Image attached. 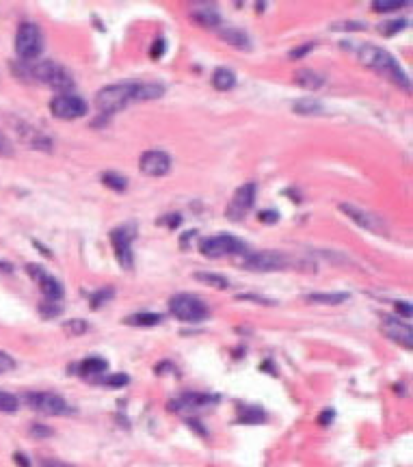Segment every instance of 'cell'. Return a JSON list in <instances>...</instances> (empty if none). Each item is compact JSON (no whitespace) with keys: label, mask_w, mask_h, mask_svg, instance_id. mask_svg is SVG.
<instances>
[{"label":"cell","mask_w":413,"mask_h":467,"mask_svg":"<svg viewBox=\"0 0 413 467\" xmlns=\"http://www.w3.org/2000/svg\"><path fill=\"white\" fill-rule=\"evenodd\" d=\"M11 126H13V130H16V134H18V141L24 143L26 147L37 149V152H52V149H54V141L43 130H39V128H35L31 124L22 122V119H16V122H13Z\"/></svg>","instance_id":"7c38bea8"},{"label":"cell","mask_w":413,"mask_h":467,"mask_svg":"<svg viewBox=\"0 0 413 467\" xmlns=\"http://www.w3.org/2000/svg\"><path fill=\"white\" fill-rule=\"evenodd\" d=\"M135 236H137V228L132 223H126L122 228L111 232L115 258L124 268H132V264H135V253H132V240H135Z\"/></svg>","instance_id":"9c48e42d"},{"label":"cell","mask_w":413,"mask_h":467,"mask_svg":"<svg viewBox=\"0 0 413 467\" xmlns=\"http://www.w3.org/2000/svg\"><path fill=\"white\" fill-rule=\"evenodd\" d=\"M331 31H342V33H357V31H366V22H355V20H344V22H333Z\"/></svg>","instance_id":"f546056e"},{"label":"cell","mask_w":413,"mask_h":467,"mask_svg":"<svg viewBox=\"0 0 413 467\" xmlns=\"http://www.w3.org/2000/svg\"><path fill=\"white\" fill-rule=\"evenodd\" d=\"M13 461H16L20 467H31V461H28V459L22 455V452H16V455H13Z\"/></svg>","instance_id":"bcb514c9"},{"label":"cell","mask_w":413,"mask_h":467,"mask_svg":"<svg viewBox=\"0 0 413 467\" xmlns=\"http://www.w3.org/2000/svg\"><path fill=\"white\" fill-rule=\"evenodd\" d=\"M102 184H107L111 191H117V193H124L128 188V180L122 175V173H115V171H104L102 173Z\"/></svg>","instance_id":"4316f807"},{"label":"cell","mask_w":413,"mask_h":467,"mask_svg":"<svg viewBox=\"0 0 413 467\" xmlns=\"http://www.w3.org/2000/svg\"><path fill=\"white\" fill-rule=\"evenodd\" d=\"M63 329L67 331L69 336H82V334L89 331V323L82 321V318H71V321H67L63 325Z\"/></svg>","instance_id":"4dcf8cb0"},{"label":"cell","mask_w":413,"mask_h":467,"mask_svg":"<svg viewBox=\"0 0 413 467\" xmlns=\"http://www.w3.org/2000/svg\"><path fill=\"white\" fill-rule=\"evenodd\" d=\"M305 298L309 303L318 305H340L344 301H348V292H309Z\"/></svg>","instance_id":"603a6c76"},{"label":"cell","mask_w":413,"mask_h":467,"mask_svg":"<svg viewBox=\"0 0 413 467\" xmlns=\"http://www.w3.org/2000/svg\"><path fill=\"white\" fill-rule=\"evenodd\" d=\"M39 312L43 318H56L58 314H61V307H58L56 303H52V301H43V303L39 305Z\"/></svg>","instance_id":"d590c367"},{"label":"cell","mask_w":413,"mask_h":467,"mask_svg":"<svg viewBox=\"0 0 413 467\" xmlns=\"http://www.w3.org/2000/svg\"><path fill=\"white\" fill-rule=\"evenodd\" d=\"M292 111L299 113V115H322L324 113V107L318 102V100H312V98H301L292 104Z\"/></svg>","instance_id":"d4e9b609"},{"label":"cell","mask_w":413,"mask_h":467,"mask_svg":"<svg viewBox=\"0 0 413 467\" xmlns=\"http://www.w3.org/2000/svg\"><path fill=\"white\" fill-rule=\"evenodd\" d=\"M243 266L249 270H256V273H275V270H286L290 266V258L282 251H256V253H247Z\"/></svg>","instance_id":"ba28073f"},{"label":"cell","mask_w":413,"mask_h":467,"mask_svg":"<svg viewBox=\"0 0 413 467\" xmlns=\"http://www.w3.org/2000/svg\"><path fill=\"white\" fill-rule=\"evenodd\" d=\"M331 420H333V411H331V409H329V411H322L320 417H318L320 424H327V422H331Z\"/></svg>","instance_id":"7dc6e473"},{"label":"cell","mask_w":413,"mask_h":467,"mask_svg":"<svg viewBox=\"0 0 413 467\" xmlns=\"http://www.w3.org/2000/svg\"><path fill=\"white\" fill-rule=\"evenodd\" d=\"M96 381L102 385H109V387H124L130 383V376L128 374H111L107 379H96Z\"/></svg>","instance_id":"d6a6232c"},{"label":"cell","mask_w":413,"mask_h":467,"mask_svg":"<svg viewBox=\"0 0 413 467\" xmlns=\"http://www.w3.org/2000/svg\"><path fill=\"white\" fill-rule=\"evenodd\" d=\"M238 422L243 424H260V422H267V413L260 406H243L241 413H238Z\"/></svg>","instance_id":"484cf974"},{"label":"cell","mask_w":413,"mask_h":467,"mask_svg":"<svg viewBox=\"0 0 413 467\" xmlns=\"http://www.w3.org/2000/svg\"><path fill=\"white\" fill-rule=\"evenodd\" d=\"M403 5L401 3H394V5H372L375 11H381V13H386V11H396V9H401Z\"/></svg>","instance_id":"f6af8a7d"},{"label":"cell","mask_w":413,"mask_h":467,"mask_svg":"<svg viewBox=\"0 0 413 467\" xmlns=\"http://www.w3.org/2000/svg\"><path fill=\"white\" fill-rule=\"evenodd\" d=\"M260 221H264V223H277L279 221V215L273 213V210H267V213H260Z\"/></svg>","instance_id":"ee69618b"},{"label":"cell","mask_w":413,"mask_h":467,"mask_svg":"<svg viewBox=\"0 0 413 467\" xmlns=\"http://www.w3.org/2000/svg\"><path fill=\"white\" fill-rule=\"evenodd\" d=\"M20 409V398L11 391L0 389V413H16Z\"/></svg>","instance_id":"f1b7e54d"},{"label":"cell","mask_w":413,"mask_h":467,"mask_svg":"<svg viewBox=\"0 0 413 467\" xmlns=\"http://www.w3.org/2000/svg\"><path fill=\"white\" fill-rule=\"evenodd\" d=\"M18 368V364H16V359H13L9 353H5V351H0V374H7V372H13Z\"/></svg>","instance_id":"e575fe53"},{"label":"cell","mask_w":413,"mask_h":467,"mask_svg":"<svg viewBox=\"0 0 413 467\" xmlns=\"http://www.w3.org/2000/svg\"><path fill=\"white\" fill-rule=\"evenodd\" d=\"M165 96V87L160 83H141V80H124L102 87L96 94V104L104 115H113L130 107L132 102L158 100Z\"/></svg>","instance_id":"6da1fadb"},{"label":"cell","mask_w":413,"mask_h":467,"mask_svg":"<svg viewBox=\"0 0 413 467\" xmlns=\"http://www.w3.org/2000/svg\"><path fill=\"white\" fill-rule=\"evenodd\" d=\"M256 191H258V186L254 182H247L236 188L234 197L230 199V204L225 208V217L230 221H243L249 213H252V208L256 204Z\"/></svg>","instance_id":"30bf717a"},{"label":"cell","mask_w":413,"mask_h":467,"mask_svg":"<svg viewBox=\"0 0 413 467\" xmlns=\"http://www.w3.org/2000/svg\"><path fill=\"white\" fill-rule=\"evenodd\" d=\"M195 279L205 283V285H212V288H219V290H225L230 281L223 277V275H219V273H205V270H199V273H195Z\"/></svg>","instance_id":"83f0119b"},{"label":"cell","mask_w":413,"mask_h":467,"mask_svg":"<svg viewBox=\"0 0 413 467\" xmlns=\"http://www.w3.org/2000/svg\"><path fill=\"white\" fill-rule=\"evenodd\" d=\"M0 156H5V158L13 156V145H11V141L5 137V132H3V130H0Z\"/></svg>","instance_id":"74e56055"},{"label":"cell","mask_w":413,"mask_h":467,"mask_svg":"<svg viewBox=\"0 0 413 467\" xmlns=\"http://www.w3.org/2000/svg\"><path fill=\"white\" fill-rule=\"evenodd\" d=\"M26 273L31 275V277L39 283V290H41V294H43V296H46V301H52V303H58V301L63 298V294H65L63 283L58 281L54 275H50L48 270H43L39 264H28V266H26Z\"/></svg>","instance_id":"5bb4252c"},{"label":"cell","mask_w":413,"mask_h":467,"mask_svg":"<svg viewBox=\"0 0 413 467\" xmlns=\"http://www.w3.org/2000/svg\"><path fill=\"white\" fill-rule=\"evenodd\" d=\"M52 428L50 426H46V424H33L31 426V435L33 437H37V439H46V437H52Z\"/></svg>","instance_id":"8d00e7d4"},{"label":"cell","mask_w":413,"mask_h":467,"mask_svg":"<svg viewBox=\"0 0 413 467\" xmlns=\"http://www.w3.org/2000/svg\"><path fill=\"white\" fill-rule=\"evenodd\" d=\"M139 167L145 175L162 177L171 171V156L167 152H162V149H147L139 160Z\"/></svg>","instance_id":"9a60e30c"},{"label":"cell","mask_w":413,"mask_h":467,"mask_svg":"<svg viewBox=\"0 0 413 467\" xmlns=\"http://www.w3.org/2000/svg\"><path fill=\"white\" fill-rule=\"evenodd\" d=\"M35 467H76V465L65 463V461H58V459H39L35 463Z\"/></svg>","instance_id":"f35d334b"},{"label":"cell","mask_w":413,"mask_h":467,"mask_svg":"<svg viewBox=\"0 0 413 467\" xmlns=\"http://www.w3.org/2000/svg\"><path fill=\"white\" fill-rule=\"evenodd\" d=\"M87 111H89L87 102L74 94H58L56 98L50 100V113L56 119H67V122H71V119L85 117Z\"/></svg>","instance_id":"8fae6325"},{"label":"cell","mask_w":413,"mask_h":467,"mask_svg":"<svg viewBox=\"0 0 413 467\" xmlns=\"http://www.w3.org/2000/svg\"><path fill=\"white\" fill-rule=\"evenodd\" d=\"M219 37L223 39L225 43H230V46L238 48V50H252V39H249V35L243 31V28L225 26V28H221Z\"/></svg>","instance_id":"ac0fdd59"},{"label":"cell","mask_w":413,"mask_h":467,"mask_svg":"<svg viewBox=\"0 0 413 467\" xmlns=\"http://www.w3.org/2000/svg\"><path fill=\"white\" fill-rule=\"evenodd\" d=\"M212 87L216 91H230L236 87V74L230 67H216L212 74Z\"/></svg>","instance_id":"7402d4cb"},{"label":"cell","mask_w":413,"mask_h":467,"mask_svg":"<svg viewBox=\"0 0 413 467\" xmlns=\"http://www.w3.org/2000/svg\"><path fill=\"white\" fill-rule=\"evenodd\" d=\"M113 294H115V290L113 288H102V290H98V292H93L91 294V307L93 309H98V307H102L104 303H109V301L113 298Z\"/></svg>","instance_id":"1f68e13d"},{"label":"cell","mask_w":413,"mask_h":467,"mask_svg":"<svg viewBox=\"0 0 413 467\" xmlns=\"http://www.w3.org/2000/svg\"><path fill=\"white\" fill-rule=\"evenodd\" d=\"M383 334H386L392 342L398 346L411 351L413 349V329L411 325L403 323L401 318H386L383 321Z\"/></svg>","instance_id":"2e32d148"},{"label":"cell","mask_w":413,"mask_h":467,"mask_svg":"<svg viewBox=\"0 0 413 467\" xmlns=\"http://www.w3.org/2000/svg\"><path fill=\"white\" fill-rule=\"evenodd\" d=\"M169 312L182 323H201L210 316V307L193 294H175L169 301Z\"/></svg>","instance_id":"5b68a950"},{"label":"cell","mask_w":413,"mask_h":467,"mask_svg":"<svg viewBox=\"0 0 413 467\" xmlns=\"http://www.w3.org/2000/svg\"><path fill=\"white\" fill-rule=\"evenodd\" d=\"M160 223H169L167 228H178V225L182 223V217L180 215H169L165 219H160Z\"/></svg>","instance_id":"7bdbcfd3"},{"label":"cell","mask_w":413,"mask_h":467,"mask_svg":"<svg viewBox=\"0 0 413 467\" xmlns=\"http://www.w3.org/2000/svg\"><path fill=\"white\" fill-rule=\"evenodd\" d=\"M294 83L303 89H309V91H318V89L324 87V76L318 74L316 69L305 67V69H299L297 74H294Z\"/></svg>","instance_id":"ffe728a7"},{"label":"cell","mask_w":413,"mask_h":467,"mask_svg":"<svg viewBox=\"0 0 413 467\" xmlns=\"http://www.w3.org/2000/svg\"><path fill=\"white\" fill-rule=\"evenodd\" d=\"M396 312L398 316H403V318H411V303H407V301H398L396 303Z\"/></svg>","instance_id":"60d3db41"},{"label":"cell","mask_w":413,"mask_h":467,"mask_svg":"<svg viewBox=\"0 0 413 467\" xmlns=\"http://www.w3.org/2000/svg\"><path fill=\"white\" fill-rule=\"evenodd\" d=\"M162 318L158 314H154V312H137V314H132V316H128V318L124 321L126 325H130V327H139V329H147V327H154V325H158Z\"/></svg>","instance_id":"cb8c5ba5"},{"label":"cell","mask_w":413,"mask_h":467,"mask_svg":"<svg viewBox=\"0 0 413 467\" xmlns=\"http://www.w3.org/2000/svg\"><path fill=\"white\" fill-rule=\"evenodd\" d=\"M312 50H314V43H303V46L294 48L290 52V58H303V56H307V52H312Z\"/></svg>","instance_id":"ab89813d"},{"label":"cell","mask_w":413,"mask_h":467,"mask_svg":"<svg viewBox=\"0 0 413 467\" xmlns=\"http://www.w3.org/2000/svg\"><path fill=\"white\" fill-rule=\"evenodd\" d=\"M190 16H193L195 22H199V24H203V26H219V24H221L219 11H216L214 7H208V5L193 7V11H190Z\"/></svg>","instance_id":"44dd1931"},{"label":"cell","mask_w":413,"mask_h":467,"mask_svg":"<svg viewBox=\"0 0 413 467\" xmlns=\"http://www.w3.org/2000/svg\"><path fill=\"white\" fill-rule=\"evenodd\" d=\"M109 368V361L107 359H102V357H89V359H85L78 364L76 372L82 376V379H100V374L102 372H107Z\"/></svg>","instance_id":"d6986e66"},{"label":"cell","mask_w":413,"mask_h":467,"mask_svg":"<svg viewBox=\"0 0 413 467\" xmlns=\"http://www.w3.org/2000/svg\"><path fill=\"white\" fill-rule=\"evenodd\" d=\"M31 78H35L41 85H48L52 87L54 91H61V94H69V89L74 87V78L71 74L54 61H41L35 63L31 67Z\"/></svg>","instance_id":"3957f363"},{"label":"cell","mask_w":413,"mask_h":467,"mask_svg":"<svg viewBox=\"0 0 413 467\" xmlns=\"http://www.w3.org/2000/svg\"><path fill=\"white\" fill-rule=\"evenodd\" d=\"M26 404L33 411L52 417H65L71 413V406L65 402V398L54 394V391H31V394H26Z\"/></svg>","instance_id":"52a82bcc"},{"label":"cell","mask_w":413,"mask_h":467,"mask_svg":"<svg viewBox=\"0 0 413 467\" xmlns=\"http://www.w3.org/2000/svg\"><path fill=\"white\" fill-rule=\"evenodd\" d=\"M359 61L366 67H370L372 72L381 74V76L390 78L396 87H401L403 91H407V94L411 91V80L407 76V72L386 48H379L375 43H364L359 48Z\"/></svg>","instance_id":"7a4b0ae2"},{"label":"cell","mask_w":413,"mask_h":467,"mask_svg":"<svg viewBox=\"0 0 413 467\" xmlns=\"http://www.w3.org/2000/svg\"><path fill=\"white\" fill-rule=\"evenodd\" d=\"M16 54L22 61H35L43 50V33L35 22H22L16 31Z\"/></svg>","instance_id":"277c9868"},{"label":"cell","mask_w":413,"mask_h":467,"mask_svg":"<svg viewBox=\"0 0 413 467\" xmlns=\"http://www.w3.org/2000/svg\"><path fill=\"white\" fill-rule=\"evenodd\" d=\"M340 213H344L350 221H355L359 228L372 232V234H388V225L379 215L370 213L361 206L355 204H340Z\"/></svg>","instance_id":"4fadbf2b"},{"label":"cell","mask_w":413,"mask_h":467,"mask_svg":"<svg viewBox=\"0 0 413 467\" xmlns=\"http://www.w3.org/2000/svg\"><path fill=\"white\" fill-rule=\"evenodd\" d=\"M405 26H407V20H388L386 24L381 26V31H383V35H386V37H392L398 31H403Z\"/></svg>","instance_id":"836d02e7"},{"label":"cell","mask_w":413,"mask_h":467,"mask_svg":"<svg viewBox=\"0 0 413 467\" xmlns=\"http://www.w3.org/2000/svg\"><path fill=\"white\" fill-rule=\"evenodd\" d=\"M216 402V398L212 396H205V394H184L180 398H175L171 404H169V409L173 411H178V413H186V411H193V409H199V406H208Z\"/></svg>","instance_id":"e0dca14e"},{"label":"cell","mask_w":413,"mask_h":467,"mask_svg":"<svg viewBox=\"0 0 413 467\" xmlns=\"http://www.w3.org/2000/svg\"><path fill=\"white\" fill-rule=\"evenodd\" d=\"M243 301H254V303H262V305H275V301H269V298H262V296H254V294H243L238 296Z\"/></svg>","instance_id":"b9f144b4"},{"label":"cell","mask_w":413,"mask_h":467,"mask_svg":"<svg viewBox=\"0 0 413 467\" xmlns=\"http://www.w3.org/2000/svg\"><path fill=\"white\" fill-rule=\"evenodd\" d=\"M199 251L205 258H225V255H245L247 243L232 234H216L203 238L199 243Z\"/></svg>","instance_id":"8992f818"}]
</instances>
